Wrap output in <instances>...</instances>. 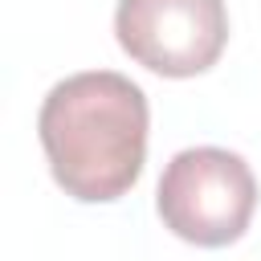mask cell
<instances>
[{
  "mask_svg": "<svg viewBox=\"0 0 261 261\" xmlns=\"http://www.w3.org/2000/svg\"><path fill=\"white\" fill-rule=\"evenodd\" d=\"M147 126V94L114 69H86L57 82L37 114L49 171L82 204L118 200L139 184Z\"/></svg>",
  "mask_w": 261,
  "mask_h": 261,
  "instance_id": "1",
  "label": "cell"
},
{
  "mask_svg": "<svg viewBox=\"0 0 261 261\" xmlns=\"http://www.w3.org/2000/svg\"><path fill=\"white\" fill-rule=\"evenodd\" d=\"M155 208L179 241L200 249H224L245 237L257 212V179L237 151L188 147L163 167Z\"/></svg>",
  "mask_w": 261,
  "mask_h": 261,
  "instance_id": "2",
  "label": "cell"
},
{
  "mask_svg": "<svg viewBox=\"0 0 261 261\" xmlns=\"http://www.w3.org/2000/svg\"><path fill=\"white\" fill-rule=\"evenodd\" d=\"M114 37L130 61L159 77H196L228 45L224 0H118Z\"/></svg>",
  "mask_w": 261,
  "mask_h": 261,
  "instance_id": "3",
  "label": "cell"
}]
</instances>
